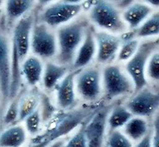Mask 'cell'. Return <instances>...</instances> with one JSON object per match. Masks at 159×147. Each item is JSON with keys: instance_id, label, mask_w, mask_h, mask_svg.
Masks as SVG:
<instances>
[{"instance_id": "cell-22", "label": "cell", "mask_w": 159, "mask_h": 147, "mask_svg": "<svg viewBox=\"0 0 159 147\" xmlns=\"http://www.w3.org/2000/svg\"><path fill=\"white\" fill-rule=\"evenodd\" d=\"M34 1L30 0H10L6 2L5 11L10 22L21 19L33 7Z\"/></svg>"}, {"instance_id": "cell-34", "label": "cell", "mask_w": 159, "mask_h": 147, "mask_svg": "<svg viewBox=\"0 0 159 147\" xmlns=\"http://www.w3.org/2000/svg\"><path fill=\"white\" fill-rule=\"evenodd\" d=\"M3 103V98H2V93H1V90H0V104Z\"/></svg>"}, {"instance_id": "cell-14", "label": "cell", "mask_w": 159, "mask_h": 147, "mask_svg": "<svg viewBox=\"0 0 159 147\" xmlns=\"http://www.w3.org/2000/svg\"><path fill=\"white\" fill-rule=\"evenodd\" d=\"M79 71L68 72L55 87L57 103L62 109H69L76 103L75 77Z\"/></svg>"}, {"instance_id": "cell-24", "label": "cell", "mask_w": 159, "mask_h": 147, "mask_svg": "<svg viewBox=\"0 0 159 147\" xmlns=\"http://www.w3.org/2000/svg\"><path fill=\"white\" fill-rule=\"evenodd\" d=\"M159 35V11L149 16L136 31V37L147 38Z\"/></svg>"}, {"instance_id": "cell-16", "label": "cell", "mask_w": 159, "mask_h": 147, "mask_svg": "<svg viewBox=\"0 0 159 147\" xmlns=\"http://www.w3.org/2000/svg\"><path fill=\"white\" fill-rule=\"evenodd\" d=\"M152 7L147 3L134 2L126 6L121 14L122 19L130 29H137L148 18Z\"/></svg>"}, {"instance_id": "cell-23", "label": "cell", "mask_w": 159, "mask_h": 147, "mask_svg": "<svg viewBox=\"0 0 159 147\" xmlns=\"http://www.w3.org/2000/svg\"><path fill=\"white\" fill-rule=\"evenodd\" d=\"M40 96L37 92L32 91L20 97L19 102V115L17 122H22L30 114L39 108Z\"/></svg>"}, {"instance_id": "cell-26", "label": "cell", "mask_w": 159, "mask_h": 147, "mask_svg": "<svg viewBox=\"0 0 159 147\" xmlns=\"http://www.w3.org/2000/svg\"><path fill=\"white\" fill-rule=\"evenodd\" d=\"M139 45L140 43L137 39H127L125 41H123L119 50L117 60L128 61L136 53Z\"/></svg>"}, {"instance_id": "cell-20", "label": "cell", "mask_w": 159, "mask_h": 147, "mask_svg": "<svg viewBox=\"0 0 159 147\" xmlns=\"http://www.w3.org/2000/svg\"><path fill=\"white\" fill-rule=\"evenodd\" d=\"M124 127V134L130 140L139 141L148 133V124L144 118L133 117Z\"/></svg>"}, {"instance_id": "cell-2", "label": "cell", "mask_w": 159, "mask_h": 147, "mask_svg": "<svg viewBox=\"0 0 159 147\" xmlns=\"http://www.w3.org/2000/svg\"><path fill=\"white\" fill-rule=\"evenodd\" d=\"M86 21L83 18L75 20L58 29L56 63L66 66L72 65L78 48L84 39L88 26Z\"/></svg>"}, {"instance_id": "cell-9", "label": "cell", "mask_w": 159, "mask_h": 147, "mask_svg": "<svg viewBox=\"0 0 159 147\" xmlns=\"http://www.w3.org/2000/svg\"><path fill=\"white\" fill-rule=\"evenodd\" d=\"M34 26V20L31 16H23L16 23L12 38L11 54L15 55L19 62L24 61L30 50L31 33Z\"/></svg>"}, {"instance_id": "cell-18", "label": "cell", "mask_w": 159, "mask_h": 147, "mask_svg": "<svg viewBox=\"0 0 159 147\" xmlns=\"http://www.w3.org/2000/svg\"><path fill=\"white\" fill-rule=\"evenodd\" d=\"M68 73V67L56 62L48 61L44 66L42 84L45 90H52Z\"/></svg>"}, {"instance_id": "cell-28", "label": "cell", "mask_w": 159, "mask_h": 147, "mask_svg": "<svg viewBox=\"0 0 159 147\" xmlns=\"http://www.w3.org/2000/svg\"><path fill=\"white\" fill-rule=\"evenodd\" d=\"M21 97V96H20ZM20 97L16 96L12 99L11 103H10V106L8 107L7 110L3 118V124L4 126H13L17 123L19 115V102Z\"/></svg>"}, {"instance_id": "cell-15", "label": "cell", "mask_w": 159, "mask_h": 147, "mask_svg": "<svg viewBox=\"0 0 159 147\" xmlns=\"http://www.w3.org/2000/svg\"><path fill=\"white\" fill-rule=\"evenodd\" d=\"M96 54V45L94 38V31L87 29L84 41L78 48L74 61L72 63L73 71L82 70L92 61Z\"/></svg>"}, {"instance_id": "cell-17", "label": "cell", "mask_w": 159, "mask_h": 147, "mask_svg": "<svg viewBox=\"0 0 159 147\" xmlns=\"http://www.w3.org/2000/svg\"><path fill=\"white\" fill-rule=\"evenodd\" d=\"M44 66L40 58L34 55L28 56L21 66V73L30 86H35L42 79Z\"/></svg>"}, {"instance_id": "cell-5", "label": "cell", "mask_w": 159, "mask_h": 147, "mask_svg": "<svg viewBox=\"0 0 159 147\" xmlns=\"http://www.w3.org/2000/svg\"><path fill=\"white\" fill-rule=\"evenodd\" d=\"M83 3L60 1L45 8L41 14V22L52 28H59L72 22L83 10Z\"/></svg>"}, {"instance_id": "cell-13", "label": "cell", "mask_w": 159, "mask_h": 147, "mask_svg": "<svg viewBox=\"0 0 159 147\" xmlns=\"http://www.w3.org/2000/svg\"><path fill=\"white\" fill-rule=\"evenodd\" d=\"M11 81V49L9 38L0 30V90L3 103L10 100Z\"/></svg>"}, {"instance_id": "cell-11", "label": "cell", "mask_w": 159, "mask_h": 147, "mask_svg": "<svg viewBox=\"0 0 159 147\" xmlns=\"http://www.w3.org/2000/svg\"><path fill=\"white\" fill-rule=\"evenodd\" d=\"M108 114V111L105 108L99 109L84 124V135L88 147L104 146Z\"/></svg>"}, {"instance_id": "cell-33", "label": "cell", "mask_w": 159, "mask_h": 147, "mask_svg": "<svg viewBox=\"0 0 159 147\" xmlns=\"http://www.w3.org/2000/svg\"><path fill=\"white\" fill-rule=\"evenodd\" d=\"M66 138L59 139V140H56L55 142H53L51 145H49L48 147H63L64 144L66 143Z\"/></svg>"}, {"instance_id": "cell-29", "label": "cell", "mask_w": 159, "mask_h": 147, "mask_svg": "<svg viewBox=\"0 0 159 147\" xmlns=\"http://www.w3.org/2000/svg\"><path fill=\"white\" fill-rule=\"evenodd\" d=\"M84 124L77 129L74 134L66 141L63 147H88L84 135Z\"/></svg>"}, {"instance_id": "cell-7", "label": "cell", "mask_w": 159, "mask_h": 147, "mask_svg": "<svg viewBox=\"0 0 159 147\" xmlns=\"http://www.w3.org/2000/svg\"><path fill=\"white\" fill-rule=\"evenodd\" d=\"M102 82L104 95L107 100L126 95L134 88L131 80L116 65H108L104 68L102 72Z\"/></svg>"}, {"instance_id": "cell-8", "label": "cell", "mask_w": 159, "mask_h": 147, "mask_svg": "<svg viewBox=\"0 0 159 147\" xmlns=\"http://www.w3.org/2000/svg\"><path fill=\"white\" fill-rule=\"evenodd\" d=\"M75 89L86 102H95L102 93V72L97 67L82 69L75 77Z\"/></svg>"}, {"instance_id": "cell-32", "label": "cell", "mask_w": 159, "mask_h": 147, "mask_svg": "<svg viewBox=\"0 0 159 147\" xmlns=\"http://www.w3.org/2000/svg\"><path fill=\"white\" fill-rule=\"evenodd\" d=\"M135 147H152V134H151V132H148L142 140H139V143L136 145Z\"/></svg>"}, {"instance_id": "cell-27", "label": "cell", "mask_w": 159, "mask_h": 147, "mask_svg": "<svg viewBox=\"0 0 159 147\" xmlns=\"http://www.w3.org/2000/svg\"><path fill=\"white\" fill-rule=\"evenodd\" d=\"M107 147H133V144L127 137L119 130L108 132L107 138Z\"/></svg>"}, {"instance_id": "cell-12", "label": "cell", "mask_w": 159, "mask_h": 147, "mask_svg": "<svg viewBox=\"0 0 159 147\" xmlns=\"http://www.w3.org/2000/svg\"><path fill=\"white\" fill-rule=\"evenodd\" d=\"M138 117H147L159 108V92L143 89L127 101L125 106Z\"/></svg>"}, {"instance_id": "cell-31", "label": "cell", "mask_w": 159, "mask_h": 147, "mask_svg": "<svg viewBox=\"0 0 159 147\" xmlns=\"http://www.w3.org/2000/svg\"><path fill=\"white\" fill-rule=\"evenodd\" d=\"M152 147H159V112L157 114L153 126V134L152 135Z\"/></svg>"}, {"instance_id": "cell-19", "label": "cell", "mask_w": 159, "mask_h": 147, "mask_svg": "<svg viewBox=\"0 0 159 147\" xmlns=\"http://www.w3.org/2000/svg\"><path fill=\"white\" fill-rule=\"evenodd\" d=\"M26 140V129L18 124L9 126L0 133V147H22Z\"/></svg>"}, {"instance_id": "cell-30", "label": "cell", "mask_w": 159, "mask_h": 147, "mask_svg": "<svg viewBox=\"0 0 159 147\" xmlns=\"http://www.w3.org/2000/svg\"><path fill=\"white\" fill-rule=\"evenodd\" d=\"M147 76L153 80H159V52L153 53L149 59Z\"/></svg>"}, {"instance_id": "cell-1", "label": "cell", "mask_w": 159, "mask_h": 147, "mask_svg": "<svg viewBox=\"0 0 159 147\" xmlns=\"http://www.w3.org/2000/svg\"><path fill=\"white\" fill-rule=\"evenodd\" d=\"M92 109L79 108L61 113L52 117L45 131L34 137L27 147H48L56 140L65 138L67 134L86 123L87 117L92 116Z\"/></svg>"}, {"instance_id": "cell-3", "label": "cell", "mask_w": 159, "mask_h": 147, "mask_svg": "<svg viewBox=\"0 0 159 147\" xmlns=\"http://www.w3.org/2000/svg\"><path fill=\"white\" fill-rule=\"evenodd\" d=\"M89 18L97 28L114 34L123 33L126 29L118 8L108 1L94 2L89 8Z\"/></svg>"}, {"instance_id": "cell-10", "label": "cell", "mask_w": 159, "mask_h": 147, "mask_svg": "<svg viewBox=\"0 0 159 147\" xmlns=\"http://www.w3.org/2000/svg\"><path fill=\"white\" fill-rule=\"evenodd\" d=\"M94 38L96 45V59L98 64L110 65L118 55L122 40L116 34L106 31L94 32Z\"/></svg>"}, {"instance_id": "cell-6", "label": "cell", "mask_w": 159, "mask_h": 147, "mask_svg": "<svg viewBox=\"0 0 159 147\" xmlns=\"http://www.w3.org/2000/svg\"><path fill=\"white\" fill-rule=\"evenodd\" d=\"M30 49L34 55L40 59L55 58L58 53L56 34L42 22L34 24L31 33Z\"/></svg>"}, {"instance_id": "cell-25", "label": "cell", "mask_w": 159, "mask_h": 147, "mask_svg": "<svg viewBox=\"0 0 159 147\" xmlns=\"http://www.w3.org/2000/svg\"><path fill=\"white\" fill-rule=\"evenodd\" d=\"M24 122V127L27 132L31 136L35 137L41 132V122H42V116H41V110L38 108L35 111L30 114L28 117L23 121Z\"/></svg>"}, {"instance_id": "cell-21", "label": "cell", "mask_w": 159, "mask_h": 147, "mask_svg": "<svg viewBox=\"0 0 159 147\" xmlns=\"http://www.w3.org/2000/svg\"><path fill=\"white\" fill-rule=\"evenodd\" d=\"M133 117V114L126 107L120 105L114 108L107 116V126L109 132L123 127Z\"/></svg>"}, {"instance_id": "cell-4", "label": "cell", "mask_w": 159, "mask_h": 147, "mask_svg": "<svg viewBox=\"0 0 159 147\" xmlns=\"http://www.w3.org/2000/svg\"><path fill=\"white\" fill-rule=\"evenodd\" d=\"M159 46V40L147 41L139 45L136 53L127 61L126 70L132 79L134 89L139 91L146 86V65L152 54Z\"/></svg>"}]
</instances>
